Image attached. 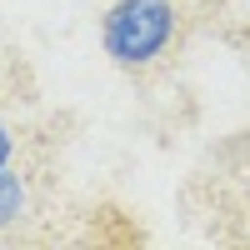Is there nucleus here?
<instances>
[{
	"label": "nucleus",
	"mask_w": 250,
	"mask_h": 250,
	"mask_svg": "<svg viewBox=\"0 0 250 250\" xmlns=\"http://www.w3.org/2000/svg\"><path fill=\"white\" fill-rule=\"evenodd\" d=\"M20 215H25V180L5 165V170H0V230L15 225Z\"/></svg>",
	"instance_id": "nucleus-2"
},
{
	"label": "nucleus",
	"mask_w": 250,
	"mask_h": 250,
	"mask_svg": "<svg viewBox=\"0 0 250 250\" xmlns=\"http://www.w3.org/2000/svg\"><path fill=\"white\" fill-rule=\"evenodd\" d=\"M10 150H15V140H10V130H5V125H0V170L10 165Z\"/></svg>",
	"instance_id": "nucleus-3"
},
{
	"label": "nucleus",
	"mask_w": 250,
	"mask_h": 250,
	"mask_svg": "<svg viewBox=\"0 0 250 250\" xmlns=\"http://www.w3.org/2000/svg\"><path fill=\"white\" fill-rule=\"evenodd\" d=\"M175 40V5L170 0H115L100 25V45L115 65L140 70L150 60L165 55V45Z\"/></svg>",
	"instance_id": "nucleus-1"
}]
</instances>
